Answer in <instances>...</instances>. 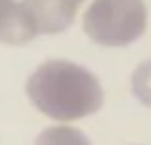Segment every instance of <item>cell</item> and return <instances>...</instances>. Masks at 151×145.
I'll return each mask as SVG.
<instances>
[{
  "instance_id": "obj_1",
  "label": "cell",
  "mask_w": 151,
  "mask_h": 145,
  "mask_svg": "<svg viewBox=\"0 0 151 145\" xmlns=\"http://www.w3.org/2000/svg\"><path fill=\"white\" fill-rule=\"evenodd\" d=\"M31 104L57 123H74L98 113L104 104V88L96 74L70 59H47L27 80Z\"/></svg>"
},
{
  "instance_id": "obj_2",
  "label": "cell",
  "mask_w": 151,
  "mask_h": 145,
  "mask_svg": "<svg viewBox=\"0 0 151 145\" xmlns=\"http://www.w3.org/2000/svg\"><path fill=\"white\" fill-rule=\"evenodd\" d=\"M145 0H92L82 17V31L100 47H127L147 29Z\"/></svg>"
},
{
  "instance_id": "obj_3",
  "label": "cell",
  "mask_w": 151,
  "mask_h": 145,
  "mask_svg": "<svg viewBox=\"0 0 151 145\" xmlns=\"http://www.w3.org/2000/svg\"><path fill=\"white\" fill-rule=\"evenodd\" d=\"M39 35L68 31L86 0H21Z\"/></svg>"
},
{
  "instance_id": "obj_4",
  "label": "cell",
  "mask_w": 151,
  "mask_h": 145,
  "mask_svg": "<svg viewBox=\"0 0 151 145\" xmlns=\"http://www.w3.org/2000/svg\"><path fill=\"white\" fill-rule=\"evenodd\" d=\"M37 29L21 0H0V43L21 47L37 37Z\"/></svg>"
},
{
  "instance_id": "obj_5",
  "label": "cell",
  "mask_w": 151,
  "mask_h": 145,
  "mask_svg": "<svg viewBox=\"0 0 151 145\" xmlns=\"http://www.w3.org/2000/svg\"><path fill=\"white\" fill-rule=\"evenodd\" d=\"M35 145H92V141L78 127H72L70 123H61L43 129L37 135Z\"/></svg>"
},
{
  "instance_id": "obj_6",
  "label": "cell",
  "mask_w": 151,
  "mask_h": 145,
  "mask_svg": "<svg viewBox=\"0 0 151 145\" xmlns=\"http://www.w3.org/2000/svg\"><path fill=\"white\" fill-rule=\"evenodd\" d=\"M131 94L143 106L151 108V59L141 61L131 74Z\"/></svg>"
}]
</instances>
